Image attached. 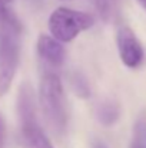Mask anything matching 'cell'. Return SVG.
Instances as JSON below:
<instances>
[{
	"label": "cell",
	"mask_w": 146,
	"mask_h": 148,
	"mask_svg": "<svg viewBox=\"0 0 146 148\" xmlns=\"http://www.w3.org/2000/svg\"><path fill=\"white\" fill-rule=\"evenodd\" d=\"M39 106L49 130L62 135L67 125V108L65 98V88L60 76L46 72L39 85Z\"/></svg>",
	"instance_id": "6da1fadb"
},
{
	"label": "cell",
	"mask_w": 146,
	"mask_h": 148,
	"mask_svg": "<svg viewBox=\"0 0 146 148\" xmlns=\"http://www.w3.org/2000/svg\"><path fill=\"white\" fill-rule=\"evenodd\" d=\"M93 17L80 10H73L69 7H57L52 12L49 17L50 35L62 43H69L77 38L82 32L93 26Z\"/></svg>",
	"instance_id": "7a4b0ae2"
},
{
	"label": "cell",
	"mask_w": 146,
	"mask_h": 148,
	"mask_svg": "<svg viewBox=\"0 0 146 148\" xmlns=\"http://www.w3.org/2000/svg\"><path fill=\"white\" fill-rule=\"evenodd\" d=\"M20 59V35L0 33V97L12 86Z\"/></svg>",
	"instance_id": "3957f363"
},
{
	"label": "cell",
	"mask_w": 146,
	"mask_h": 148,
	"mask_svg": "<svg viewBox=\"0 0 146 148\" xmlns=\"http://www.w3.org/2000/svg\"><path fill=\"white\" fill-rule=\"evenodd\" d=\"M116 43H117L120 60L123 62L125 66L135 69L142 65L143 58H145V50H143L141 40L138 39V36L130 27L122 26L117 30Z\"/></svg>",
	"instance_id": "277c9868"
},
{
	"label": "cell",
	"mask_w": 146,
	"mask_h": 148,
	"mask_svg": "<svg viewBox=\"0 0 146 148\" xmlns=\"http://www.w3.org/2000/svg\"><path fill=\"white\" fill-rule=\"evenodd\" d=\"M35 91L33 86L29 82H24L20 85L19 92H17V116L19 122L22 124H29V122H36L37 115H36V101H35Z\"/></svg>",
	"instance_id": "5b68a950"
},
{
	"label": "cell",
	"mask_w": 146,
	"mask_h": 148,
	"mask_svg": "<svg viewBox=\"0 0 146 148\" xmlns=\"http://www.w3.org/2000/svg\"><path fill=\"white\" fill-rule=\"evenodd\" d=\"M37 53L39 56L46 60L50 65L60 66L65 62L66 50L63 48L62 42L54 39L52 35H40L37 39Z\"/></svg>",
	"instance_id": "8992f818"
},
{
	"label": "cell",
	"mask_w": 146,
	"mask_h": 148,
	"mask_svg": "<svg viewBox=\"0 0 146 148\" xmlns=\"http://www.w3.org/2000/svg\"><path fill=\"white\" fill-rule=\"evenodd\" d=\"M20 144L23 148H53L39 121L20 125Z\"/></svg>",
	"instance_id": "52a82bcc"
},
{
	"label": "cell",
	"mask_w": 146,
	"mask_h": 148,
	"mask_svg": "<svg viewBox=\"0 0 146 148\" xmlns=\"http://www.w3.org/2000/svg\"><path fill=\"white\" fill-rule=\"evenodd\" d=\"M120 118V106L115 101H105L96 108V119L103 127H112Z\"/></svg>",
	"instance_id": "ba28073f"
},
{
	"label": "cell",
	"mask_w": 146,
	"mask_h": 148,
	"mask_svg": "<svg viewBox=\"0 0 146 148\" xmlns=\"http://www.w3.org/2000/svg\"><path fill=\"white\" fill-rule=\"evenodd\" d=\"M96 7L105 20H113L119 9V0H96Z\"/></svg>",
	"instance_id": "9c48e42d"
},
{
	"label": "cell",
	"mask_w": 146,
	"mask_h": 148,
	"mask_svg": "<svg viewBox=\"0 0 146 148\" xmlns=\"http://www.w3.org/2000/svg\"><path fill=\"white\" fill-rule=\"evenodd\" d=\"M70 86H72V89L75 91V94L77 97H80V98H83V99H88L90 97V86L88 84V79L83 75H80V73L72 75Z\"/></svg>",
	"instance_id": "30bf717a"
},
{
	"label": "cell",
	"mask_w": 146,
	"mask_h": 148,
	"mask_svg": "<svg viewBox=\"0 0 146 148\" xmlns=\"http://www.w3.org/2000/svg\"><path fill=\"white\" fill-rule=\"evenodd\" d=\"M6 141V121L0 114V148H3Z\"/></svg>",
	"instance_id": "8fae6325"
},
{
	"label": "cell",
	"mask_w": 146,
	"mask_h": 148,
	"mask_svg": "<svg viewBox=\"0 0 146 148\" xmlns=\"http://www.w3.org/2000/svg\"><path fill=\"white\" fill-rule=\"evenodd\" d=\"M92 148H109L103 141H100V140H95L93 143H92Z\"/></svg>",
	"instance_id": "7c38bea8"
},
{
	"label": "cell",
	"mask_w": 146,
	"mask_h": 148,
	"mask_svg": "<svg viewBox=\"0 0 146 148\" xmlns=\"http://www.w3.org/2000/svg\"><path fill=\"white\" fill-rule=\"evenodd\" d=\"M130 148H146V143H141V141L132 140V145H130Z\"/></svg>",
	"instance_id": "4fadbf2b"
},
{
	"label": "cell",
	"mask_w": 146,
	"mask_h": 148,
	"mask_svg": "<svg viewBox=\"0 0 146 148\" xmlns=\"http://www.w3.org/2000/svg\"><path fill=\"white\" fill-rule=\"evenodd\" d=\"M138 1H139V4L145 9V12H146V0H138Z\"/></svg>",
	"instance_id": "5bb4252c"
},
{
	"label": "cell",
	"mask_w": 146,
	"mask_h": 148,
	"mask_svg": "<svg viewBox=\"0 0 146 148\" xmlns=\"http://www.w3.org/2000/svg\"><path fill=\"white\" fill-rule=\"evenodd\" d=\"M4 1H6V3H12L13 0H4Z\"/></svg>",
	"instance_id": "9a60e30c"
}]
</instances>
